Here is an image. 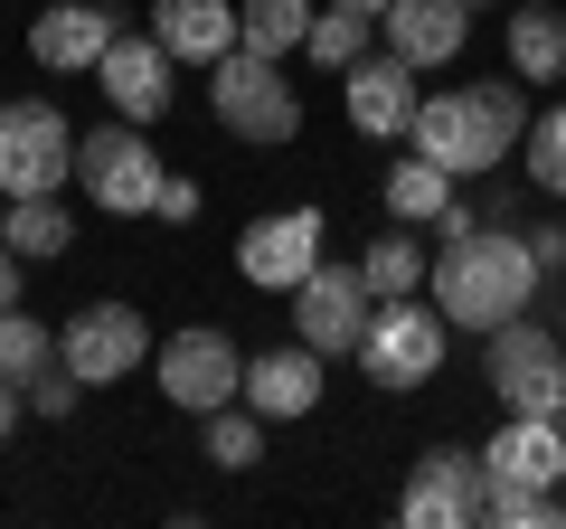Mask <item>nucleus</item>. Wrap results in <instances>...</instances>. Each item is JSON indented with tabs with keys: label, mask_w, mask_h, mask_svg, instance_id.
I'll list each match as a JSON object with an SVG mask.
<instances>
[{
	"label": "nucleus",
	"mask_w": 566,
	"mask_h": 529,
	"mask_svg": "<svg viewBox=\"0 0 566 529\" xmlns=\"http://www.w3.org/2000/svg\"><path fill=\"white\" fill-rule=\"evenodd\" d=\"M444 256H434V312L453 331H501L510 312H528L538 293V256L520 227H482L472 208H444Z\"/></svg>",
	"instance_id": "nucleus-1"
},
{
	"label": "nucleus",
	"mask_w": 566,
	"mask_h": 529,
	"mask_svg": "<svg viewBox=\"0 0 566 529\" xmlns=\"http://www.w3.org/2000/svg\"><path fill=\"white\" fill-rule=\"evenodd\" d=\"M528 133V95L520 85H453V95L416 104V123H406V143L424 152V162H444L453 180H482V170L510 162V143Z\"/></svg>",
	"instance_id": "nucleus-2"
},
{
	"label": "nucleus",
	"mask_w": 566,
	"mask_h": 529,
	"mask_svg": "<svg viewBox=\"0 0 566 529\" xmlns=\"http://www.w3.org/2000/svg\"><path fill=\"white\" fill-rule=\"evenodd\" d=\"M208 114L237 143H293L303 133V95L283 85V58H255V48H227L208 66Z\"/></svg>",
	"instance_id": "nucleus-3"
},
{
	"label": "nucleus",
	"mask_w": 566,
	"mask_h": 529,
	"mask_svg": "<svg viewBox=\"0 0 566 529\" xmlns=\"http://www.w3.org/2000/svg\"><path fill=\"white\" fill-rule=\"evenodd\" d=\"M76 180L95 208H114V218H151V199H161V152L142 143V123H104V133H76Z\"/></svg>",
	"instance_id": "nucleus-4"
},
{
	"label": "nucleus",
	"mask_w": 566,
	"mask_h": 529,
	"mask_svg": "<svg viewBox=\"0 0 566 529\" xmlns=\"http://www.w3.org/2000/svg\"><path fill=\"white\" fill-rule=\"evenodd\" d=\"M491 341V387H501V416H566V350L547 341L528 312H510Z\"/></svg>",
	"instance_id": "nucleus-5"
},
{
	"label": "nucleus",
	"mask_w": 566,
	"mask_h": 529,
	"mask_svg": "<svg viewBox=\"0 0 566 529\" xmlns=\"http://www.w3.org/2000/svg\"><path fill=\"white\" fill-rule=\"evenodd\" d=\"M359 369H368V387H424L444 369V312H424L416 293L378 303L359 331Z\"/></svg>",
	"instance_id": "nucleus-6"
},
{
	"label": "nucleus",
	"mask_w": 566,
	"mask_h": 529,
	"mask_svg": "<svg viewBox=\"0 0 566 529\" xmlns=\"http://www.w3.org/2000/svg\"><path fill=\"white\" fill-rule=\"evenodd\" d=\"M66 170H76V133H66L57 104H39V95L0 104V189H10V199H39Z\"/></svg>",
	"instance_id": "nucleus-7"
},
{
	"label": "nucleus",
	"mask_w": 566,
	"mask_h": 529,
	"mask_svg": "<svg viewBox=\"0 0 566 529\" xmlns=\"http://www.w3.org/2000/svg\"><path fill=\"white\" fill-rule=\"evenodd\" d=\"M237 387H245V350L227 341L218 322L170 331V341H161V397H170V407L208 416V407H237Z\"/></svg>",
	"instance_id": "nucleus-8"
},
{
	"label": "nucleus",
	"mask_w": 566,
	"mask_h": 529,
	"mask_svg": "<svg viewBox=\"0 0 566 529\" xmlns=\"http://www.w3.org/2000/svg\"><path fill=\"white\" fill-rule=\"evenodd\" d=\"M57 360L76 369L85 387H104V378H133V369L151 360V331H142L133 303H85L76 322L57 331Z\"/></svg>",
	"instance_id": "nucleus-9"
},
{
	"label": "nucleus",
	"mask_w": 566,
	"mask_h": 529,
	"mask_svg": "<svg viewBox=\"0 0 566 529\" xmlns=\"http://www.w3.org/2000/svg\"><path fill=\"white\" fill-rule=\"evenodd\" d=\"M293 331H303L312 350H359L368 331V284H359V264H312L303 284H293Z\"/></svg>",
	"instance_id": "nucleus-10"
},
{
	"label": "nucleus",
	"mask_w": 566,
	"mask_h": 529,
	"mask_svg": "<svg viewBox=\"0 0 566 529\" xmlns=\"http://www.w3.org/2000/svg\"><path fill=\"white\" fill-rule=\"evenodd\" d=\"M237 264H245V284L264 293H293L322 264V208H283V218H255L237 237Z\"/></svg>",
	"instance_id": "nucleus-11"
},
{
	"label": "nucleus",
	"mask_w": 566,
	"mask_h": 529,
	"mask_svg": "<svg viewBox=\"0 0 566 529\" xmlns=\"http://www.w3.org/2000/svg\"><path fill=\"white\" fill-rule=\"evenodd\" d=\"M406 520H416V529L482 520V454H472V445H434L416 464V483H406Z\"/></svg>",
	"instance_id": "nucleus-12"
},
{
	"label": "nucleus",
	"mask_w": 566,
	"mask_h": 529,
	"mask_svg": "<svg viewBox=\"0 0 566 529\" xmlns=\"http://www.w3.org/2000/svg\"><path fill=\"white\" fill-rule=\"evenodd\" d=\"M340 95H349V123H359V133H378V143H397L406 123H416V66L397 58V48H387V58H349L340 66Z\"/></svg>",
	"instance_id": "nucleus-13"
},
{
	"label": "nucleus",
	"mask_w": 566,
	"mask_h": 529,
	"mask_svg": "<svg viewBox=\"0 0 566 529\" xmlns=\"http://www.w3.org/2000/svg\"><path fill=\"white\" fill-rule=\"evenodd\" d=\"M170 66H180V58H170L161 39H114L95 58V76H104V95H114L123 123H161L170 114Z\"/></svg>",
	"instance_id": "nucleus-14"
},
{
	"label": "nucleus",
	"mask_w": 566,
	"mask_h": 529,
	"mask_svg": "<svg viewBox=\"0 0 566 529\" xmlns=\"http://www.w3.org/2000/svg\"><path fill=\"white\" fill-rule=\"evenodd\" d=\"M245 407L264 416V426H283V416H312L322 407V350L293 341V350H264V360H245Z\"/></svg>",
	"instance_id": "nucleus-15"
},
{
	"label": "nucleus",
	"mask_w": 566,
	"mask_h": 529,
	"mask_svg": "<svg viewBox=\"0 0 566 529\" xmlns=\"http://www.w3.org/2000/svg\"><path fill=\"white\" fill-rule=\"evenodd\" d=\"M378 29H387V48H397L406 66H444V58H463V39H472V10L463 0H387L378 10Z\"/></svg>",
	"instance_id": "nucleus-16"
},
{
	"label": "nucleus",
	"mask_w": 566,
	"mask_h": 529,
	"mask_svg": "<svg viewBox=\"0 0 566 529\" xmlns=\"http://www.w3.org/2000/svg\"><path fill=\"white\" fill-rule=\"evenodd\" d=\"M114 39H123V20H114V10H95V0H57V10H39V20H29V58H39L48 76L95 66Z\"/></svg>",
	"instance_id": "nucleus-17"
},
{
	"label": "nucleus",
	"mask_w": 566,
	"mask_h": 529,
	"mask_svg": "<svg viewBox=\"0 0 566 529\" xmlns=\"http://www.w3.org/2000/svg\"><path fill=\"white\" fill-rule=\"evenodd\" d=\"M557 473H566L557 416H501V435L482 445V483H528V491H547Z\"/></svg>",
	"instance_id": "nucleus-18"
},
{
	"label": "nucleus",
	"mask_w": 566,
	"mask_h": 529,
	"mask_svg": "<svg viewBox=\"0 0 566 529\" xmlns=\"http://www.w3.org/2000/svg\"><path fill=\"white\" fill-rule=\"evenodd\" d=\"M151 39L170 58H189V66H218L237 48V0H161L151 10Z\"/></svg>",
	"instance_id": "nucleus-19"
},
{
	"label": "nucleus",
	"mask_w": 566,
	"mask_h": 529,
	"mask_svg": "<svg viewBox=\"0 0 566 529\" xmlns=\"http://www.w3.org/2000/svg\"><path fill=\"white\" fill-rule=\"evenodd\" d=\"M510 76L520 85H557L566 76V20L557 10H510Z\"/></svg>",
	"instance_id": "nucleus-20"
},
{
	"label": "nucleus",
	"mask_w": 566,
	"mask_h": 529,
	"mask_svg": "<svg viewBox=\"0 0 566 529\" xmlns=\"http://www.w3.org/2000/svg\"><path fill=\"white\" fill-rule=\"evenodd\" d=\"M0 246H20L29 264H57L66 246H76V218L57 208V189H39V199H10V227H0Z\"/></svg>",
	"instance_id": "nucleus-21"
},
{
	"label": "nucleus",
	"mask_w": 566,
	"mask_h": 529,
	"mask_svg": "<svg viewBox=\"0 0 566 529\" xmlns=\"http://www.w3.org/2000/svg\"><path fill=\"white\" fill-rule=\"evenodd\" d=\"M312 29V0H237V48L255 58H293Z\"/></svg>",
	"instance_id": "nucleus-22"
},
{
	"label": "nucleus",
	"mask_w": 566,
	"mask_h": 529,
	"mask_svg": "<svg viewBox=\"0 0 566 529\" xmlns=\"http://www.w3.org/2000/svg\"><path fill=\"white\" fill-rule=\"evenodd\" d=\"M387 208H397L406 227H416V218H444V208H453V170L424 162V152H416V162H397V170H387Z\"/></svg>",
	"instance_id": "nucleus-23"
},
{
	"label": "nucleus",
	"mask_w": 566,
	"mask_h": 529,
	"mask_svg": "<svg viewBox=\"0 0 566 529\" xmlns=\"http://www.w3.org/2000/svg\"><path fill=\"white\" fill-rule=\"evenodd\" d=\"M368 10H349V0H331V10H312V29H303V58L312 66H349V58H368Z\"/></svg>",
	"instance_id": "nucleus-24"
},
{
	"label": "nucleus",
	"mask_w": 566,
	"mask_h": 529,
	"mask_svg": "<svg viewBox=\"0 0 566 529\" xmlns=\"http://www.w3.org/2000/svg\"><path fill=\"white\" fill-rule=\"evenodd\" d=\"M359 284H368V303L416 293V284H424V246H416V237H378V246L359 256Z\"/></svg>",
	"instance_id": "nucleus-25"
},
{
	"label": "nucleus",
	"mask_w": 566,
	"mask_h": 529,
	"mask_svg": "<svg viewBox=\"0 0 566 529\" xmlns=\"http://www.w3.org/2000/svg\"><path fill=\"white\" fill-rule=\"evenodd\" d=\"M199 426H208V464H218V473H245L264 454V416L245 407V397H237V407H208Z\"/></svg>",
	"instance_id": "nucleus-26"
},
{
	"label": "nucleus",
	"mask_w": 566,
	"mask_h": 529,
	"mask_svg": "<svg viewBox=\"0 0 566 529\" xmlns=\"http://www.w3.org/2000/svg\"><path fill=\"white\" fill-rule=\"evenodd\" d=\"M48 360H57V331H48V322H29V312L10 303V312H0V378H10V387H29Z\"/></svg>",
	"instance_id": "nucleus-27"
},
{
	"label": "nucleus",
	"mask_w": 566,
	"mask_h": 529,
	"mask_svg": "<svg viewBox=\"0 0 566 529\" xmlns=\"http://www.w3.org/2000/svg\"><path fill=\"white\" fill-rule=\"evenodd\" d=\"M528 180H538L547 199H566V104L528 123Z\"/></svg>",
	"instance_id": "nucleus-28"
},
{
	"label": "nucleus",
	"mask_w": 566,
	"mask_h": 529,
	"mask_svg": "<svg viewBox=\"0 0 566 529\" xmlns=\"http://www.w3.org/2000/svg\"><path fill=\"white\" fill-rule=\"evenodd\" d=\"M20 397H29V416H66V407H76V397H85V378H76V369H66V360H48L39 378L20 387Z\"/></svg>",
	"instance_id": "nucleus-29"
},
{
	"label": "nucleus",
	"mask_w": 566,
	"mask_h": 529,
	"mask_svg": "<svg viewBox=\"0 0 566 529\" xmlns=\"http://www.w3.org/2000/svg\"><path fill=\"white\" fill-rule=\"evenodd\" d=\"M151 218H170V227H180V218H199V189H189V180H161V199H151Z\"/></svg>",
	"instance_id": "nucleus-30"
},
{
	"label": "nucleus",
	"mask_w": 566,
	"mask_h": 529,
	"mask_svg": "<svg viewBox=\"0 0 566 529\" xmlns=\"http://www.w3.org/2000/svg\"><path fill=\"white\" fill-rule=\"evenodd\" d=\"M528 256H538V274H566V227H528Z\"/></svg>",
	"instance_id": "nucleus-31"
},
{
	"label": "nucleus",
	"mask_w": 566,
	"mask_h": 529,
	"mask_svg": "<svg viewBox=\"0 0 566 529\" xmlns=\"http://www.w3.org/2000/svg\"><path fill=\"white\" fill-rule=\"evenodd\" d=\"M20 274H29V256H20V246H0V312L20 303Z\"/></svg>",
	"instance_id": "nucleus-32"
},
{
	"label": "nucleus",
	"mask_w": 566,
	"mask_h": 529,
	"mask_svg": "<svg viewBox=\"0 0 566 529\" xmlns=\"http://www.w3.org/2000/svg\"><path fill=\"white\" fill-rule=\"evenodd\" d=\"M20 407H29V397H20V387H10V378H0V435L20 426Z\"/></svg>",
	"instance_id": "nucleus-33"
},
{
	"label": "nucleus",
	"mask_w": 566,
	"mask_h": 529,
	"mask_svg": "<svg viewBox=\"0 0 566 529\" xmlns=\"http://www.w3.org/2000/svg\"><path fill=\"white\" fill-rule=\"evenodd\" d=\"M349 10H368V20H378V10H387V0H349Z\"/></svg>",
	"instance_id": "nucleus-34"
},
{
	"label": "nucleus",
	"mask_w": 566,
	"mask_h": 529,
	"mask_svg": "<svg viewBox=\"0 0 566 529\" xmlns=\"http://www.w3.org/2000/svg\"><path fill=\"white\" fill-rule=\"evenodd\" d=\"M463 10H501V0H463Z\"/></svg>",
	"instance_id": "nucleus-35"
},
{
	"label": "nucleus",
	"mask_w": 566,
	"mask_h": 529,
	"mask_svg": "<svg viewBox=\"0 0 566 529\" xmlns=\"http://www.w3.org/2000/svg\"><path fill=\"white\" fill-rule=\"evenodd\" d=\"M0 227H10V189H0Z\"/></svg>",
	"instance_id": "nucleus-36"
},
{
	"label": "nucleus",
	"mask_w": 566,
	"mask_h": 529,
	"mask_svg": "<svg viewBox=\"0 0 566 529\" xmlns=\"http://www.w3.org/2000/svg\"><path fill=\"white\" fill-rule=\"evenodd\" d=\"M557 435H566V416H557Z\"/></svg>",
	"instance_id": "nucleus-37"
}]
</instances>
